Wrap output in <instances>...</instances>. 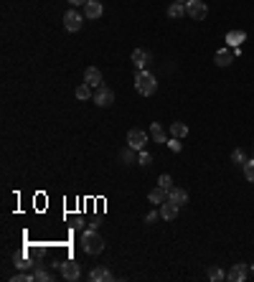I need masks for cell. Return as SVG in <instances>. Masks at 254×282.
I'll list each match as a JSON object with an SVG mask.
<instances>
[{
  "label": "cell",
  "mask_w": 254,
  "mask_h": 282,
  "mask_svg": "<svg viewBox=\"0 0 254 282\" xmlns=\"http://www.w3.org/2000/svg\"><path fill=\"white\" fill-rule=\"evenodd\" d=\"M122 160H124V163H127V166H133V163H138V150H135V148H130V145H127V148L122 150Z\"/></svg>",
  "instance_id": "cell-22"
},
{
  "label": "cell",
  "mask_w": 254,
  "mask_h": 282,
  "mask_svg": "<svg viewBox=\"0 0 254 282\" xmlns=\"http://www.w3.org/2000/svg\"><path fill=\"white\" fill-rule=\"evenodd\" d=\"M208 279H211V282H221V279H226V272H224L221 267H211V269H208Z\"/></svg>",
  "instance_id": "cell-24"
},
{
  "label": "cell",
  "mask_w": 254,
  "mask_h": 282,
  "mask_svg": "<svg viewBox=\"0 0 254 282\" xmlns=\"http://www.w3.org/2000/svg\"><path fill=\"white\" fill-rule=\"evenodd\" d=\"M186 135H188V125H186V122H173V125H171V137H178V140H181V137H186Z\"/></svg>",
  "instance_id": "cell-20"
},
{
  "label": "cell",
  "mask_w": 254,
  "mask_h": 282,
  "mask_svg": "<svg viewBox=\"0 0 254 282\" xmlns=\"http://www.w3.org/2000/svg\"><path fill=\"white\" fill-rule=\"evenodd\" d=\"M246 274H249V267L239 262V264H234V267L226 272V279H231V282H244Z\"/></svg>",
  "instance_id": "cell-11"
},
{
  "label": "cell",
  "mask_w": 254,
  "mask_h": 282,
  "mask_svg": "<svg viewBox=\"0 0 254 282\" xmlns=\"http://www.w3.org/2000/svg\"><path fill=\"white\" fill-rule=\"evenodd\" d=\"M168 148H171V150H176V153H181V143H178V137H168Z\"/></svg>",
  "instance_id": "cell-30"
},
{
  "label": "cell",
  "mask_w": 254,
  "mask_h": 282,
  "mask_svg": "<svg viewBox=\"0 0 254 282\" xmlns=\"http://www.w3.org/2000/svg\"><path fill=\"white\" fill-rule=\"evenodd\" d=\"M94 87H89L87 82H84V84H79L76 87V99H92L94 97V92H92Z\"/></svg>",
  "instance_id": "cell-21"
},
{
  "label": "cell",
  "mask_w": 254,
  "mask_h": 282,
  "mask_svg": "<svg viewBox=\"0 0 254 282\" xmlns=\"http://www.w3.org/2000/svg\"><path fill=\"white\" fill-rule=\"evenodd\" d=\"M158 221V211H150L148 216H145V224H155Z\"/></svg>",
  "instance_id": "cell-32"
},
{
  "label": "cell",
  "mask_w": 254,
  "mask_h": 282,
  "mask_svg": "<svg viewBox=\"0 0 254 282\" xmlns=\"http://www.w3.org/2000/svg\"><path fill=\"white\" fill-rule=\"evenodd\" d=\"M13 282H36V279H33V274H26V272H18V274H13Z\"/></svg>",
  "instance_id": "cell-29"
},
{
  "label": "cell",
  "mask_w": 254,
  "mask_h": 282,
  "mask_svg": "<svg viewBox=\"0 0 254 282\" xmlns=\"http://www.w3.org/2000/svg\"><path fill=\"white\" fill-rule=\"evenodd\" d=\"M16 267H18V269H26V267H31V264H28L26 257H16Z\"/></svg>",
  "instance_id": "cell-31"
},
{
  "label": "cell",
  "mask_w": 254,
  "mask_h": 282,
  "mask_svg": "<svg viewBox=\"0 0 254 282\" xmlns=\"http://www.w3.org/2000/svg\"><path fill=\"white\" fill-rule=\"evenodd\" d=\"M84 82H87L89 87H94V89H99L102 87V71L97 66H89L87 71H84Z\"/></svg>",
  "instance_id": "cell-10"
},
{
  "label": "cell",
  "mask_w": 254,
  "mask_h": 282,
  "mask_svg": "<svg viewBox=\"0 0 254 282\" xmlns=\"http://www.w3.org/2000/svg\"><path fill=\"white\" fill-rule=\"evenodd\" d=\"M94 102H97V107H109L112 102H114V92L109 89V87H99V89H94V97H92Z\"/></svg>",
  "instance_id": "cell-6"
},
{
  "label": "cell",
  "mask_w": 254,
  "mask_h": 282,
  "mask_svg": "<svg viewBox=\"0 0 254 282\" xmlns=\"http://www.w3.org/2000/svg\"><path fill=\"white\" fill-rule=\"evenodd\" d=\"M224 41L229 44V46H234V49H239L244 41H246V33L244 31H229L226 33V38H224Z\"/></svg>",
  "instance_id": "cell-14"
},
{
  "label": "cell",
  "mask_w": 254,
  "mask_h": 282,
  "mask_svg": "<svg viewBox=\"0 0 254 282\" xmlns=\"http://www.w3.org/2000/svg\"><path fill=\"white\" fill-rule=\"evenodd\" d=\"M150 137H153V143H158V145L168 143V135H165V130L160 127V122H153V125H150Z\"/></svg>",
  "instance_id": "cell-16"
},
{
  "label": "cell",
  "mask_w": 254,
  "mask_h": 282,
  "mask_svg": "<svg viewBox=\"0 0 254 282\" xmlns=\"http://www.w3.org/2000/svg\"><path fill=\"white\" fill-rule=\"evenodd\" d=\"M173 3H188V0H173Z\"/></svg>",
  "instance_id": "cell-34"
},
{
  "label": "cell",
  "mask_w": 254,
  "mask_h": 282,
  "mask_svg": "<svg viewBox=\"0 0 254 282\" xmlns=\"http://www.w3.org/2000/svg\"><path fill=\"white\" fill-rule=\"evenodd\" d=\"M138 163H140V166H150V163H153V155H150V153H145V150H140Z\"/></svg>",
  "instance_id": "cell-28"
},
{
  "label": "cell",
  "mask_w": 254,
  "mask_h": 282,
  "mask_svg": "<svg viewBox=\"0 0 254 282\" xmlns=\"http://www.w3.org/2000/svg\"><path fill=\"white\" fill-rule=\"evenodd\" d=\"M249 272H251V274H254V264H251V267H249Z\"/></svg>",
  "instance_id": "cell-35"
},
{
  "label": "cell",
  "mask_w": 254,
  "mask_h": 282,
  "mask_svg": "<svg viewBox=\"0 0 254 282\" xmlns=\"http://www.w3.org/2000/svg\"><path fill=\"white\" fill-rule=\"evenodd\" d=\"M186 16L191 21H203L208 16V6L203 3V0H188L186 3Z\"/></svg>",
  "instance_id": "cell-4"
},
{
  "label": "cell",
  "mask_w": 254,
  "mask_h": 282,
  "mask_svg": "<svg viewBox=\"0 0 254 282\" xmlns=\"http://www.w3.org/2000/svg\"><path fill=\"white\" fill-rule=\"evenodd\" d=\"M33 279H36V282H51L54 277H51V272H49V269H44V267H36Z\"/></svg>",
  "instance_id": "cell-23"
},
{
  "label": "cell",
  "mask_w": 254,
  "mask_h": 282,
  "mask_svg": "<svg viewBox=\"0 0 254 282\" xmlns=\"http://www.w3.org/2000/svg\"><path fill=\"white\" fill-rule=\"evenodd\" d=\"M102 13H104V8H102V3H99V0H89V3L84 6V18H89V21H97V18H102Z\"/></svg>",
  "instance_id": "cell-8"
},
{
  "label": "cell",
  "mask_w": 254,
  "mask_h": 282,
  "mask_svg": "<svg viewBox=\"0 0 254 282\" xmlns=\"http://www.w3.org/2000/svg\"><path fill=\"white\" fill-rule=\"evenodd\" d=\"M135 89L143 97H153L158 92V79H155V74H150L148 69H140L135 74Z\"/></svg>",
  "instance_id": "cell-1"
},
{
  "label": "cell",
  "mask_w": 254,
  "mask_h": 282,
  "mask_svg": "<svg viewBox=\"0 0 254 282\" xmlns=\"http://www.w3.org/2000/svg\"><path fill=\"white\" fill-rule=\"evenodd\" d=\"M158 186H160L163 191H171V188H173V181H171V176H168V173H165V176H160Z\"/></svg>",
  "instance_id": "cell-27"
},
{
  "label": "cell",
  "mask_w": 254,
  "mask_h": 282,
  "mask_svg": "<svg viewBox=\"0 0 254 282\" xmlns=\"http://www.w3.org/2000/svg\"><path fill=\"white\" fill-rule=\"evenodd\" d=\"M178 204H173V201L171 198H168V201H163V204H160V216L165 219V221H173L176 216H178Z\"/></svg>",
  "instance_id": "cell-9"
},
{
  "label": "cell",
  "mask_w": 254,
  "mask_h": 282,
  "mask_svg": "<svg viewBox=\"0 0 254 282\" xmlns=\"http://www.w3.org/2000/svg\"><path fill=\"white\" fill-rule=\"evenodd\" d=\"M241 168H244V178H246L249 183H254V158H251V160H246V163H244Z\"/></svg>",
  "instance_id": "cell-25"
},
{
  "label": "cell",
  "mask_w": 254,
  "mask_h": 282,
  "mask_svg": "<svg viewBox=\"0 0 254 282\" xmlns=\"http://www.w3.org/2000/svg\"><path fill=\"white\" fill-rule=\"evenodd\" d=\"M133 64H135V69L140 71V69H145L148 64H150V51H145V49H135L133 51Z\"/></svg>",
  "instance_id": "cell-12"
},
{
  "label": "cell",
  "mask_w": 254,
  "mask_h": 282,
  "mask_svg": "<svg viewBox=\"0 0 254 282\" xmlns=\"http://www.w3.org/2000/svg\"><path fill=\"white\" fill-rule=\"evenodd\" d=\"M79 274H81V269H79V262L69 259V262H64V264H61V277H64V279L74 282V279H79Z\"/></svg>",
  "instance_id": "cell-7"
},
{
  "label": "cell",
  "mask_w": 254,
  "mask_h": 282,
  "mask_svg": "<svg viewBox=\"0 0 254 282\" xmlns=\"http://www.w3.org/2000/svg\"><path fill=\"white\" fill-rule=\"evenodd\" d=\"M168 198H171L173 204H178V206H186L188 204V193L183 188H171V191H168Z\"/></svg>",
  "instance_id": "cell-15"
},
{
  "label": "cell",
  "mask_w": 254,
  "mask_h": 282,
  "mask_svg": "<svg viewBox=\"0 0 254 282\" xmlns=\"http://www.w3.org/2000/svg\"><path fill=\"white\" fill-rule=\"evenodd\" d=\"M89 279H92V282H112L114 274H112L107 267H94V269L89 272Z\"/></svg>",
  "instance_id": "cell-13"
},
{
  "label": "cell",
  "mask_w": 254,
  "mask_h": 282,
  "mask_svg": "<svg viewBox=\"0 0 254 282\" xmlns=\"http://www.w3.org/2000/svg\"><path fill=\"white\" fill-rule=\"evenodd\" d=\"M165 13H168V18L178 21V18H183V16H186V3H171Z\"/></svg>",
  "instance_id": "cell-17"
},
{
  "label": "cell",
  "mask_w": 254,
  "mask_h": 282,
  "mask_svg": "<svg viewBox=\"0 0 254 282\" xmlns=\"http://www.w3.org/2000/svg\"><path fill=\"white\" fill-rule=\"evenodd\" d=\"M81 247L87 254H99L104 249V239L97 234V229H89V231L81 234Z\"/></svg>",
  "instance_id": "cell-2"
},
{
  "label": "cell",
  "mask_w": 254,
  "mask_h": 282,
  "mask_svg": "<svg viewBox=\"0 0 254 282\" xmlns=\"http://www.w3.org/2000/svg\"><path fill=\"white\" fill-rule=\"evenodd\" d=\"M81 23H84V16H81L79 11H66V13H64V28H66L69 33H76V31L81 28Z\"/></svg>",
  "instance_id": "cell-5"
},
{
  "label": "cell",
  "mask_w": 254,
  "mask_h": 282,
  "mask_svg": "<svg viewBox=\"0 0 254 282\" xmlns=\"http://www.w3.org/2000/svg\"><path fill=\"white\" fill-rule=\"evenodd\" d=\"M231 160H234L236 166H244V163H246V155H244V150H241V148H239V150H234V153H231Z\"/></svg>",
  "instance_id": "cell-26"
},
{
  "label": "cell",
  "mask_w": 254,
  "mask_h": 282,
  "mask_svg": "<svg viewBox=\"0 0 254 282\" xmlns=\"http://www.w3.org/2000/svg\"><path fill=\"white\" fill-rule=\"evenodd\" d=\"M234 61V51H229V49H219L216 51V64L219 66H229Z\"/></svg>",
  "instance_id": "cell-19"
},
{
  "label": "cell",
  "mask_w": 254,
  "mask_h": 282,
  "mask_svg": "<svg viewBox=\"0 0 254 282\" xmlns=\"http://www.w3.org/2000/svg\"><path fill=\"white\" fill-rule=\"evenodd\" d=\"M148 198H150V204L160 206V204H163V201H168V191H163V188L158 186L155 191H150V193H148Z\"/></svg>",
  "instance_id": "cell-18"
},
{
  "label": "cell",
  "mask_w": 254,
  "mask_h": 282,
  "mask_svg": "<svg viewBox=\"0 0 254 282\" xmlns=\"http://www.w3.org/2000/svg\"><path fill=\"white\" fill-rule=\"evenodd\" d=\"M150 143V132H145V130H140V127H133L130 132H127V145L130 148H135L138 153L140 150H145V145Z\"/></svg>",
  "instance_id": "cell-3"
},
{
  "label": "cell",
  "mask_w": 254,
  "mask_h": 282,
  "mask_svg": "<svg viewBox=\"0 0 254 282\" xmlns=\"http://www.w3.org/2000/svg\"><path fill=\"white\" fill-rule=\"evenodd\" d=\"M66 3H71V6H87L89 0H66Z\"/></svg>",
  "instance_id": "cell-33"
}]
</instances>
